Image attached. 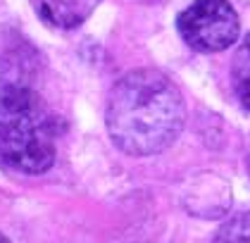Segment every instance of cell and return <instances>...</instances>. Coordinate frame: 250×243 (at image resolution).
<instances>
[{
  "mask_svg": "<svg viewBox=\"0 0 250 243\" xmlns=\"http://www.w3.org/2000/svg\"><path fill=\"white\" fill-rule=\"evenodd\" d=\"M107 131L126 155H155L176 141L186 108L179 88L155 69H136L115 84L107 103Z\"/></svg>",
  "mask_w": 250,
  "mask_h": 243,
  "instance_id": "6da1fadb",
  "label": "cell"
},
{
  "mask_svg": "<svg viewBox=\"0 0 250 243\" xmlns=\"http://www.w3.org/2000/svg\"><path fill=\"white\" fill-rule=\"evenodd\" d=\"M0 162L24 174H43L55 162V117L29 86L0 88Z\"/></svg>",
  "mask_w": 250,
  "mask_h": 243,
  "instance_id": "7a4b0ae2",
  "label": "cell"
},
{
  "mask_svg": "<svg viewBox=\"0 0 250 243\" xmlns=\"http://www.w3.org/2000/svg\"><path fill=\"white\" fill-rule=\"evenodd\" d=\"M179 34L198 53H219L238 38L241 19L227 0H195L179 15Z\"/></svg>",
  "mask_w": 250,
  "mask_h": 243,
  "instance_id": "3957f363",
  "label": "cell"
},
{
  "mask_svg": "<svg viewBox=\"0 0 250 243\" xmlns=\"http://www.w3.org/2000/svg\"><path fill=\"white\" fill-rule=\"evenodd\" d=\"M100 0H41V17L60 29H74L91 17Z\"/></svg>",
  "mask_w": 250,
  "mask_h": 243,
  "instance_id": "277c9868",
  "label": "cell"
},
{
  "mask_svg": "<svg viewBox=\"0 0 250 243\" xmlns=\"http://www.w3.org/2000/svg\"><path fill=\"white\" fill-rule=\"evenodd\" d=\"M231 79H233V91L238 95L241 105L250 110V34L241 41V45L233 55Z\"/></svg>",
  "mask_w": 250,
  "mask_h": 243,
  "instance_id": "5b68a950",
  "label": "cell"
},
{
  "mask_svg": "<svg viewBox=\"0 0 250 243\" xmlns=\"http://www.w3.org/2000/svg\"><path fill=\"white\" fill-rule=\"evenodd\" d=\"M214 243H250V210L227 220L219 226Z\"/></svg>",
  "mask_w": 250,
  "mask_h": 243,
  "instance_id": "8992f818",
  "label": "cell"
},
{
  "mask_svg": "<svg viewBox=\"0 0 250 243\" xmlns=\"http://www.w3.org/2000/svg\"><path fill=\"white\" fill-rule=\"evenodd\" d=\"M0 243H10V241H7V239H5V236H2V234H0Z\"/></svg>",
  "mask_w": 250,
  "mask_h": 243,
  "instance_id": "52a82bcc",
  "label": "cell"
}]
</instances>
